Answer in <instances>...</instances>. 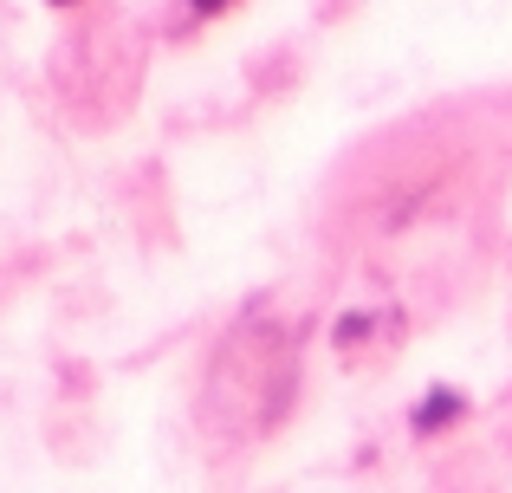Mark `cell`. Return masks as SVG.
<instances>
[{
	"label": "cell",
	"instance_id": "cell-2",
	"mask_svg": "<svg viewBox=\"0 0 512 493\" xmlns=\"http://www.w3.org/2000/svg\"><path fill=\"white\" fill-rule=\"evenodd\" d=\"M188 7L201 13V20H208V13H221V7H234V0H188Z\"/></svg>",
	"mask_w": 512,
	"mask_h": 493
},
{
	"label": "cell",
	"instance_id": "cell-3",
	"mask_svg": "<svg viewBox=\"0 0 512 493\" xmlns=\"http://www.w3.org/2000/svg\"><path fill=\"white\" fill-rule=\"evenodd\" d=\"M52 7H72V0H52Z\"/></svg>",
	"mask_w": 512,
	"mask_h": 493
},
{
	"label": "cell",
	"instance_id": "cell-1",
	"mask_svg": "<svg viewBox=\"0 0 512 493\" xmlns=\"http://www.w3.org/2000/svg\"><path fill=\"white\" fill-rule=\"evenodd\" d=\"M461 409H467V396H461V390H435L422 409H415V429H422V435H435V429H448V422L461 416Z\"/></svg>",
	"mask_w": 512,
	"mask_h": 493
}]
</instances>
